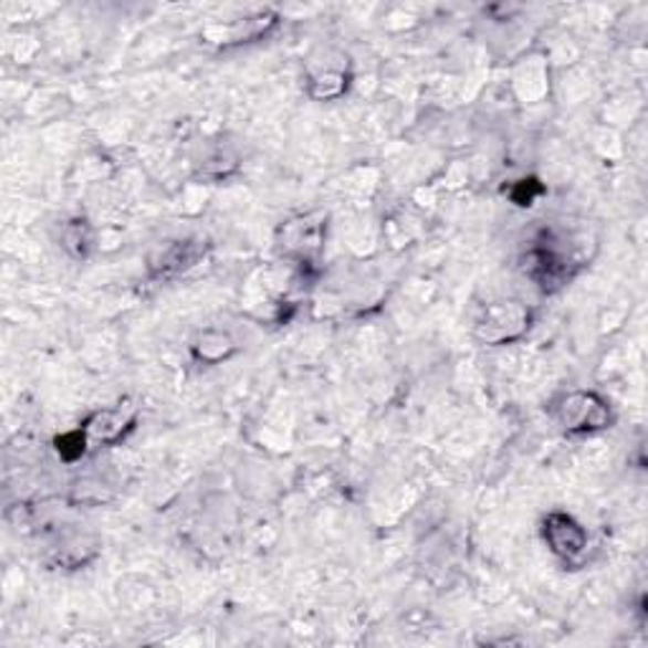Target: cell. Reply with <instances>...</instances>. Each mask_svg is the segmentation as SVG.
<instances>
[{
  "instance_id": "obj_1",
  "label": "cell",
  "mask_w": 648,
  "mask_h": 648,
  "mask_svg": "<svg viewBox=\"0 0 648 648\" xmlns=\"http://www.w3.org/2000/svg\"><path fill=\"white\" fill-rule=\"evenodd\" d=\"M573 249L575 247L565 233L545 231L524 253V274L545 292H555L571 282L575 271L583 266Z\"/></svg>"
},
{
  "instance_id": "obj_2",
  "label": "cell",
  "mask_w": 648,
  "mask_h": 648,
  "mask_svg": "<svg viewBox=\"0 0 648 648\" xmlns=\"http://www.w3.org/2000/svg\"><path fill=\"white\" fill-rule=\"evenodd\" d=\"M555 418L567 433H598L613 424L610 403L593 390H573L557 400Z\"/></svg>"
},
{
  "instance_id": "obj_3",
  "label": "cell",
  "mask_w": 648,
  "mask_h": 648,
  "mask_svg": "<svg viewBox=\"0 0 648 648\" xmlns=\"http://www.w3.org/2000/svg\"><path fill=\"white\" fill-rule=\"evenodd\" d=\"M530 317L532 314L522 302H514V300L492 302L481 310L479 320L474 324V335L484 345H506L527 332Z\"/></svg>"
},
{
  "instance_id": "obj_4",
  "label": "cell",
  "mask_w": 648,
  "mask_h": 648,
  "mask_svg": "<svg viewBox=\"0 0 648 648\" xmlns=\"http://www.w3.org/2000/svg\"><path fill=\"white\" fill-rule=\"evenodd\" d=\"M542 540H545L550 553L565 563H575L588 550V532L567 512H550L542 520Z\"/></svg>"
},
{
  "instance_id": "obj_5",
  "label": "cell",
  "mask_w": 648,
  "mask_h": 648,
  "mask_svg": "<svg viewBox=\"0 0 648 648\" xmlns=\"http://www.w3.org/2000/svg\"><path fill=\"white\" fill-rule=\"evenodd\" d=\"M137 420V406L129 398L119 400L117 406L94 410V414L84 420L82 428L90 436L92 443L112 446L125 439L127 431H133Z\"/></svg>"
},
{
  "instance_id": "obj_6",
  "label": "cell",
  "mask_w": 648,
  "mask_h": 648,
  "mask_svg": "<svg viewBox=\"0 0 648 648\" xmlns=\"http://www.w3.org/2000/svg\"><path fill=\"white\" fill-rule=\"evenodd\" d=\"M324 243V223L322 216H302L294 221H286L279 231V247L284 253L296 259H312Z\"/></svg>"
},
{
  "instance_id": "obj_7",
  "label": "cell",
  "mask_w": 648,
  "mask_h": 648,
  "mask_svg": "<svg viewBox=\"0 0 648 648\" xmlns=\"http://www.w3.org/2000/svg\"><path fill=\"white\" fill-rule=\"evenodd\" d=\"M206 257V243L203 241H173L168 247H163L160 251L150 257V269L155 276L168 279V276H178L186 274L188 269L198 266L200 259Z\"/></svg>"
},
{
  "instance_id": "obj_8",
  "label": "cell",
  "mask_w": 648,
  "mask_h": 648,
  "mask_svg": "<svg viewBox=\"0 0 648 648\" xmlns=\"http://www.w3.org/2000/svg\"><path fill=\"white\" fill-rule=\"evenodd\" d=\"M236 353V343L231 339L229 332L218 330H206L203 335H198L196 343H192V355H196L198 363L206 365H218Z\"/></svg>"
},
{
  "instance_id": "obj_9",
  "label": "cell",
  "mask_w": 648,
  "mask_h": 648,
  "mask_svg": "<svg viewBox=\"0 0 648 648\" xmlns=\"http://www.w3.org/2000/svg\"><path fill=\"white\" fill-rule=\"evenodd\" d=\"M276 25V15L271 11H261L247 15V19L236 21L231 25H223V36L218 39V43H247V41H257L264 36L269 29Z\"/></svg>"
},
{
  "instance_id": "obj_10",
  "label": "cell",
  "mask_w": 648,
  "mask_h": 648,
  "mask_svg": "<svg viewBox=\"0 0 648 648\" xmlns=\"http://www.w3.org/2000/svg\"><path fill=\"white\" fill-rule=\"evenodd\" d=\"M347 74L345 69H337V66H324L322 72H314L310 76V96L320 102H330V100H337V96H343L347 90Z\"/></svg>"
},
{
  "instance_id": "obj_11",
  "label": "cell",
  "mask_w": 648,
  "mask_h": 648,
  "mask_svg": "<svg viewBox=\"0 0 648 648\" xmlns=\"http://www.w3.org/2000/svg\"><path fill=\"white\" fill-rule=\"evenodd\" d=\"M61 241H64V247L74 253V257H86L92 249V229L86 226V221H72L66 223L64 236H61Z\"/></svg>"
},
{
  "instance_id": "obj_12",
  "label": "cell",
  "mask_w": 648,
  "mask_h": 648,
  "mask_svg": "<svg viewBox=\"0 0 648 648\" xmlns=\"http://www.w3.org/2000/svg\"><path fill=\"white\" fill-rule=\"evenodd\" d=\"M90 436L84 433V428H76V431H69L61 436V439H56V451L59 457L64 461H76L82 459L86 453V446H90Z\"/></svg>"
},
{
  "instance_id": "obj_13",
  "label": "cell",
  "mask_w": 648,
  "mask_h": 648,
  "mask_svg": "<svg viewBox=\"0 0 648 648\" xmlns=\"http://www.w3.org/2000/svg\"><path fill=\"white\" fill-rule=\"evenodd\" d=\"M542 188L540 186V180H534V178H524V180H520V182H514V188H512V200L516 206H532L534 203V198H540L542 196Z\"/></svg>"
}]
</instances>
